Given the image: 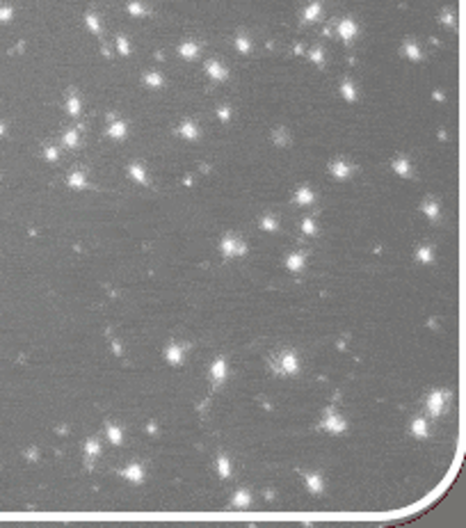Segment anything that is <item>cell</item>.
<instances>
[{
	"label": "cell",
	"mask_w": 466,
	"mask_h": 528,
	"mask_svg": "<svg viewBox=\"0 0 466 528\" xmlns=\"http://www.w3.org/2000/svg\"><path fill=\"white\" fill-rule=\"evenodd\" d=\"M224 364H222V361H217V364H215V368H213V375L217 377V380H222V377H224Z\"/></svg>",
	"instance_id": "obj_1"
}]
</instances>
